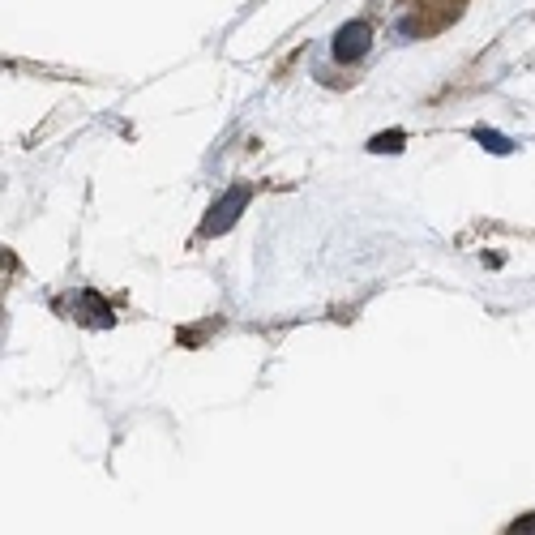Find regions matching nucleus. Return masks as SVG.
<instances>
[{
	"mask_svg": "<svg viewBox=\"0 0 535 535\" xmlns=\"http://www.w3.org/2000/svg\"><path fill=\"white\" fill-rule=\"evenodd\" d=\"M244 206H249V185H232V189L219 197V202L210 206L206 223H202V236H223L227 227H232L240 214H244Z\"/></svg>",
	"mask_w": 535,
	"mask_h": 535,
	"instance_id": "obj_1",
	"label": "nucleus"
},
{
	"mask_svg": "<svg viewBox=\"0 0 535 535\" xmlns=\"http://www.w3.org/2000/svg\"><path fill=\"white\" fill-rule=\"evenodd\" d=\"M334 60H339V65H351V60H360L364 52L373 48V26L369 22H343L339 26V35H334Z\"/></svg>",
	"mask_w": 535,
	"mask_h": 535,
	"instance_id": "obj_2",
	"label": "nucleus"
},
{
	"mask_svg": "<svg viewBox=\"0 0 535 535\" xmlns=\"http://www.w3.org/2000/svg\"><path fill=\"white\" fill-rule=\"evenodd\" d=\"M476 142H480V146H488L493 155H510V150H514L510 137H501V133H493V129H476Z\"/></svg>",
	"mask_w": 535,
	"mask_h": 535,
	"instance_id": "obj_5",
	"label": "nucleus"
},
{
	"mask_svg": "<svg viewBox=\"0 0 535 535\" xmlns=\"http://www.w3.org/2000/svg\"><path fill=\"white\" fill-rule=\"evenodd\" d=\"M403 146H407V137H403V133H381V137H373V142H369L373 155H399Z\"/></svg>",
	"mask_w": 535,
	"mask_h": 535,
	"instance_id": "obj_4",
	"label": "nucleus"
},
{
	"mask_svg": "<svg viewBox=\"0 0 535 535\" xmlns=\"http://www.w3.org/2000/svg\"><path fill=\"white\" fill-rule=\"evenodd\" d=\"M514 531H535V514H527V518H518V523H514Z\"/></svg>",
	"mask_w": 535,
	"mask_h": 535,
	"instance_id": "obj_6",
	"label": "nucleus"
},
{
	"mask_svg": "<svg viewBox=\"0 0 535 535\" xmlns=\"http://www.w3.org/2000/svg\"><path fill=\"white\" fill-rule=\"evenodd\" d=\"M73 317L86 321V326H112V321H116V313L99 300V292H82V300L73 304Z\"/></svg>",
	"mask_w": 535,
	"mask_h": 535,
	"instance_id": "obj_3",
	"label": "nucleus"
}]
</instances>
